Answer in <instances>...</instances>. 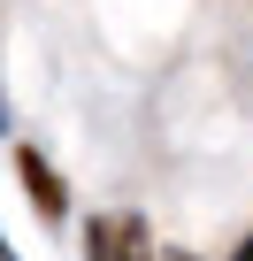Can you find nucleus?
Returning <instances> with one entry per match:
<instances>
[{
    "instance_id": "nucleus-1",
    "label": "nucleus",
    "mask_w": 253,
    "mask_h": 261,
    "mask_svg": "<svg viewBox=\"0 0 253 261\" xmlns=\"http://www.w3.org/2000/svg\"><path fill=\"white\" fill-rule=\"evenodd\" d=\"M85 261H161L154 253V230H146V215H92L85 223Z\"/></svg>"
},
{
    "instance_id": "nucleus-2",
    "label": "nucleus",
    "mask_w": 253,
    "mask_h": 261,
    "mask_svg": "<svg viewBox=\"0 0 253 261\" xmlns=\"http://www.w3.org/2000/svg\"><path fill=\"white\" fill-rule=\"evenodd\" d=\"M16 185L31 192V207H39L46 223H62V215H69V185L54 177V162H46L39 146H16Z\"/></svg>"
},
{
    "instance_id": "nucleus-3",
    "label": "nucleus",
    "mask_w": 253,
    "mask_h": 261,
    "mask_svg": "<svg viewBox=\"0 0 253 261\" xmlns=\"http://www.w3.org/2000/svg\"><path fill=\"white\" fill-rule=\"evenodd\" d=\"M230 261H253V238H245V246H238V253H230Z\"/></svg>"
},
{
    "instance_id": "nucleus-4",
    "label": "nucleus",
    "mask_w": 253,
    "mask_h": 261,
    "mask_svg": "<svg viewBox=\"0 0 253 261\" xmlns=\"http://www.w3.org/2000/svg\"><path fill=\"white\" fill-rule=\"evenodd\" d=\"M161 261H200V253H161Z\"/></svg>"
}]
</instances>
